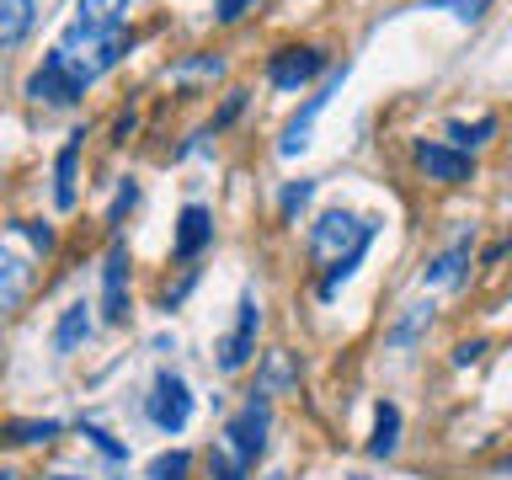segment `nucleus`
Returning <instances> with one entry per match:
<instances>
[{
	"label": "nucleus",
	"mask_w": 512,
	"mask_h": 480,
	"mask_svg": "<svg viewBox=\"0 0 512 480\" xmlns=\"http://www.w3.org/2000/svg\"><path fill=\"white\" fill-rule=\"evenodd\" d=\"M288 384H299L294 358H288V352H267L262 379H256V395H278V390H288Z\"/></svg>",
	"instance_id": "nucleus-18"
},
{
	"label": "nucleus",
	"mask_w": 512,
	"mask_h": 480,
	"mask_svg": "<svg viewBox=\"0 0 512 480\" xmlns=\"http://www.w3.org/2000/svg\"><path fill=\"white\" fill-rule=\"evenodd\" d=\"M208 475H214V480H246V464L214 448V454H208Z\"/></svg>",
	"instance_id": "nucleus-26"
},
{
	"label": "nucleus",
	"mask_w": 512,
	"mask_h": 480,
	"mask_svg": "<svg viewBox=\"0 0 512 480\" xmlns=\"http://www.w3.org/2000/svg\"><path fill=\"white\" fill-rule=\"evenodd\" d=\"M480 352H486V342H464V347H454V363L470 368V363H480Z\"/></svg>",
	"instance_id": "nucleus-33"
},
{
	"label": "nucleus",
	"mask_w": 512,
	"mask_h": 480,
	"mask_svg": "<svg viewBox=\"0 0 512 480\" xmlns=\"http://www.w3.org/2000/svg\"><path fill=\"white\" fill-rule=\"evenodd\" d=\"M240 107H246V91H235L230 102H224V107L214 112V128H224V123H235V118H240Z\"/></svg>",
	"instance_id": "nucleus-32"
},
{
	"label": "nucleus",
	"mask_w": 512,
	"mask_h": 480,
	"mask_svg": "<svg viewBox=\"0 0 512 480\" xmlns=\"http://www.w3.org/2000/svg\"><path fill=\"white\" fill-rule=\"evenodd\" d=\"M80 139L86 134H70L64 139V150L54 160V203L59 208H75V160H80Z\"/></svg>",
	"instance_id": "nucleus-16"
},
{
	"label": "nucleus",
	"mask_w": 512,
	"mask_h": 480,
	"mask_svg": "<svg viewBox=\"0 0 512 480\" xmlns=\"http://www.w3.org/2000/svg\"><path fill=\"white\" fill-rule=\"evenodd\" d=\"M267 432H272V406H267V395H256V390H251L246 406H240V411L230 416V422H224L230 454H235L240 464H246V470L267 454Z\"/></svg>",
	"instance_id": "nucleus-4"
},
{
	"label": "nucleus",
	"mask_w": 512,
	"mask_h": 480,
	"mask_svg": "<svg viewBox=\"0 0 512 480\" xmlns=\"http://www.w3.org/2000/svg\"><path fill=\"white\" fill-rule=\"evenodd\" d=\"M315 75H326V54H320V48H278V54L267 59V80L278 91H299V86H310Z\"/></svg>",
	"instance_id": "nucleus-9"
},
{
	"label": "nucleus",
	"mask_w": 512,
	"mask_h": 480,
	"mask_svg": "<svg viewBox=\"0 0 512 480\" xmlns=\"http://www.w3.org/2000/svg\"><path fill=\"white\" fill-rule=\"evenodd\" d=\"M86 438H91L96 448H102V454H107V459H128V448H123L118 438H107V432H102V427H91V422H86Z\"/></svg>",
	"instance_id": "nucleus-29"
},
{
	"label": "nucleus",
	"mask_w": 512,
	"mask_h": 480,
	"mask_svg": "<svg viewBox=\"0 0 512 480\" xmlns=\"http://www.w3.org/2000/svg\"><path fill=\"white\" fill-rule=\"evenodd\" d=\"M0 480H22V475H16V470H0Z\"/></svg>",
	"instance_id": "nucleus-34"
},
{
	"label": "nucleus",
	"mask_w": 512,
	"mask_h": 480,
	"mask_svg": "<svg viewBox=\"0 0 512 480\" xmlns=\"http://www.w3.org/2000/svg\"><path fill=\"white\" fill-rule=\"evenodd\" d=\"M102 320L107 326H123L128 320V246L118 230H112L107 256H102Z\"/></svg>",
	"instance_id": "nucleus-8"
},
{
	"label": "nucleus",
	"mask_w": 512,
	"mask_h": 480,
	"mask_svg": "<svg viewBox=\"0 0 512 480\" xmlns=\"http://www.w3.org/2000/svg\"><path fill=\"white\" fill-rule=\"evenodd\" d=\"M395 448H400V406H395V400H379V406H374V438H368V454L390 459Z\"/></svg>",
	"instance_id": "nucleus-14"
},
{
	"label": "nucleus",
	"mask_w": 512,
	"mask_h": 480,
	"mask_svg": "<svg viewBox=\"0 0 512 480\" xmlns=\"http://www.w3.org/2000/svg\"><path fill=\"white\" fill-rule=\"evenodd\" d=\"M347 480H368V475H347Z\"/></svg>",
	"instance_id": "nucleus-36"
},
{
	"label": "nucleus",
	"mask_w": 512,
	"mask_h": 480,
	"mask_svg": "<svg viewBox=\"0 0 512 480\" xmlns=\"http://www.w3.org/2000/svg\"><path fill=\"white\" fill-rule=\"evenodd\" d=\"M219 70H224V59L208 54V59H187V64H176V80H187V75H219Z\"/></svg>",
	"instance_id": "nucleus-28"
},
{
	"label": "nucleus",
	"mask_w": 512,
	"mask_h": 480,
	"mask_svg": "<svg viewBox=\"0 0 512 480\" xmlns=\"http://www.w3.org/2000/svg\"><path fill=\"white\" fill-rule=\"evenodd\" d=\"M11 438L16 443H48V438H59V422L48 416V422H11Z\"/></svg>",
	"instance_id": "nucleus-24"
},
{
	"label": "nucleus",
	"mask_w": 512,
	"mask_h": 480,
	"mask_svg": "<svg viewBox=\"0 0 512 480\" xmlns=\"http://www.w3.org/2000/svg\"><path fill=\"white\" fill-rule=\"evenodd\" d=\"M27 96H32V102H48V107H75L80 96H86V86L70 75V64H64L59 48H48L43 64L27 75Z\"/></svg>",
	"instance_id": "nucleus-5"
},
{
	"label": "nucleus",
	"mask_w": 512,
	"mask_h": 480,
	"mask_svg": "<svg viewBox=\"0 0 512 480\" xmlns=\"http://www.w3.org/2000/svg\"><path fill=\"white\" fill-rule=\"evenodd\" d=\"M427 320H432V304H411L406 320H400V326L390 331V347H411V342H416V331H422Z\"/></svg>",
	"instance_id": "nucleus-22"
},
{
	"label": "nucleus",
	"mask_w": 512,
	"mask_h": 480,
	"mask_svg": "<svg viewBox=\"0 0 512 480\" xmlns=\"http://www.w3.org/2000/svg\"><path fill=\"white\" fill-rule=\"evenodd\" d=\"M16 230H22V235L32 240V246H43V251L54 246V230H48V224H38V219H22V224H16Z\"/></svg>",
	"instance_id": "nucleus-31"
},
{
	"label": "nucleus",
	"mask_w": 512,
	"mask_h": 480,
	"mask_svg": "<svg viewBox=\"0 0 512 480\" xmlns=\"http://www.w3.org/2000/svg\"><path fill=\"white\" fill-rule=\"evenodd\" d=\"M427 6H443V11H454L459 22H480V16H486V6H491V0H427Z\"/></svg>",
	"instance_id": "nucleus-25"
},
{
	"label": "nucleus",
	"mask_w": 512,
	"mask_h": 480,
	"mask_svg": "<svg viewBox=\"0 0 512 480\" xmlns=\"http://www.w3.org/2000/svg\"><path fill=\"white\" fill-rule=\"evenodd\" d=\"M134 203H139V187H134V182H123V187H118V198H112V208H107V224H112V230H118V219H123Z\"/></svg>",
	"instance_id": "nucleus-27"
},
{
	"label": "nucleus",
	"mask_w": 512,
	"mask_h": 480,
	"mask_svg": "<svg viewBox=\"0 0 512 480\" xmlns=\"http://www.w3.org/2000/svg\"><path fill=\"white\" fill-rule=\"evenodd\" d=\"M192 390H187V379L182 374H171V368H160L155 374V384H150V400H144V416L166 432V438H176V432H187V422H192Z\"/></svg>",
	"instance_id": "nucleus-3"
},
{
	"label": "nucleus",
	"mask_w": 512,
	"mask_h": 480,
	"mask_svg": "<svg viewBox=\"0 0 512 480\" xmlns=\"http://www.w3.org/2000/svg\"><path fill=\"white\" fill-rule=\"evenodd\" d=\"M416 166H422L432 182H470L475 176V160L464 155V150H454V144H438V139H416Z\"/></svg>",
	"instance_id": "nucleus-10"
},
{
	"label": "nucleus",
	"mask_w": 512,
	"mask_h": 480,
	"mask_svg": "<svg viewBox=\"0 0 512 480\" xmlns=\"http://www.w3.org/2000/svg\"><path fill=\"white\" fill-rule=\"evenodd\" d=\"M374 235H379V219L352 214V208H326L310 224V251L320 262V299H336V288L358 272V262L374 246Z\"/></svg>",
	"instance_id": "nucleus-1"
},
{
	"label": "nucleus",
	"mask_w": 512,
	"mask_h": 480,
	"mask_svg": "<svg viewBox=\"0 0 512 480\" xmlns=\"http://www.w3.org/2000/svg\"><path fill=\"white\" fill-rule=\"evenodd\" d=\"M86 336H91V310H86V299L64 304V315H59V326H54V352H59V358H70V352L86 342Z\"/></svg>",
	"instance_id": "nucleus-13"
},
{
	"label": "nucleus",
	"mask_w": 512,
	"mask_h": 480,
	"mask_svg": "<svg viewBox=\"0 0 512 480\" xmlns=\"http://www.w3.org/2000/svg\"><path fill=\"white\" fill-rule=\"evenodd\" d=\"M128 0H75V22L86 27H123Z\"/></svg>",
	"instance_id": "nucleus-19"
},
{
	"label": "nucleus",
	"mask_w": 512,
	"mask_h": 480,
	"mask_svg": "<svg viewBox=\"0 0 512 480\" xmlns=\"http://www.w3.org/2000/svg\"><path fill=\"white\" fill-rule=\"evenodd\" d=\"M256 6H262V0H219V6H214V16H219V22H240V16H246V11H256Z\"/></svg>",
	"instance_id": "nucleus-30"
},
{
	"label": "nucleus",
	"mask_w": 512,
	"mask_h": 480,
	"mask_svg": "<svg viewBox=\"0 0 512 480\" xmlns=\"http://www.w3.org/2000/svg\"><path fill=\"white\" fill-rule=\"evenodd\" d=\"M342 80H347V64H336V70H326V86H320V91L310 96V102H304V107L294 112V118L283 123V139H278V155H283V160H294L299 150H310V128H315L320 112H326L331 96L342 91Z\"/></svg>",
	"instance_id": "nucleus-6"
},
{
	"label": "nucleus",
	"mask_w": 512,
	"mask_h": 480,
	"mask_svg": "<svg viewBox=\"0 0 512 480\" xmlns=\"http://www.w3.org/2000/svg\"><path fill=\"white\" fill-rule=\"evenodd\" d=\"M187 470H192V454H187V448H166V454L150 459L144 480H187Z\"/></svg>",
	"instance_id": "nucleus-20"
},
{
	"label": "nucleus",
	"mask_w": 512,
	"mask_h": 480,
	"mask_svg": "<svg viewBox=\"0 0 512 480\" xmlns=\"http://www.w3.org/2000/svg\"><path fill=\"white\" fill-rule=\"evenodd\" d=\"M256 331H262V304H256V294L246 288V294H240L235 331L219 342V368H224V374H240V368L256 358Z\"/></svg>",
	"instance_id": "nucleus-7"
},
{
	"label": "nucleus",
	"mask_w": 512,
	"mask_h": 480,
	"mask_svg": "<svg viewBox=\"0 0 512 480\" xmlns=\"http://www.w3.org/2000/svg\"><path fill=\"white\" fill-rule=\"evenodd\" d=\"M208 240H214V214H208L203 203H187L182 214H176L171 256H176V262H198V256L208 251Z\"/></svg>",
	"instance_id": "nucleus-11"
},
{
	"label": "nucleus",
	"mask_w": 512,
	"mask_h": 480,
	"mask_svg": "<svg viewBox=\"0 0 512 480\" xmlns=\"http://www.w3.org/2000/svg\"><path fill=\"white\" fill-rule=\"evenodd\" d=\"M464 267H470V235H459L443 256H432L422 267V288H443V283H464Z\"/></svg>",
	"instance_id": "nucleus-12"
},
{
	"label": "nucleus",
	"mask_w": 512,
	"mask_h": 480,
	"mask_svg": "<svg viewBox=\"0 0 512 480\" xmlns=\"http://www.w3.org/2000/svg\"><path fill=\"white\" fill-rule=\"evenodd\" d=\"M310 198H315V182H310V176H299V182H288V187H283L278 214H283V219H299V208L310 203Z\"/></svg>",
	"instance_id": "nucleus-23"
},
{
	"label": "nucleus",
	"mask_w": 512,
	"mask_h": 480,
	"mask_svg": "<svg viewBox=\"0 0 512 480\" xmlns=\"http://www.w3.org/2000/svg\"><path fill=\"white\" fill-rule=\"evenodd\" d=\"M38 22V6L32 0H0V48H16Z\"/></svg>",
	"instance_id": "nucleus-15"
},
{
	"label": "nucleus",
	"mask_w": 512,
	"mask_h": 480,
	"mask_svg": "<svg viewBox=\"0 0 512 480\" xmlns=\"http://www.w3.org/2000/svg\"><path fill=\"white\" fill-rule=\"evenodd\" d=\"M496 134V118H475V123H448V139H454V150L470 155L475 144H486Z\"/></svg>",
	"instance_id": "nucleus-21"
},
{
	"label": "nucleus",
	"mask_w": 512,
	"mask_h": 480,
	"mask_svg": "<svg viewBox=\"0 0 512 480\" xmlns=\"http://www.w3.org/2000/svg\"><path fill=\"white\" fill-rule=\"evenodd\" d=\"M22 294H27V262L0 246V310H16Z\"/></svg>",
	"instance_id": "nucleus-17"
},
{
	"label": "nucleus",
	"mask_w": 512,
	"mask_h": 480,
	"mask_svg": "<svg viewBox=\"0 0 512 480\" xmlns=\"http://www.w3.org/2000/svg\"><path fill=\"white\" fill-rule=\"evenodd\" d=\"M128 43H134V38H128L123 27H86V22H70L54 48L64 54V64H70V75L80 80V86H91V80H102L112 64H123Z\"/></svg>",
	"instance_id": "nucleus-2"
},
{
	"label": "nucleus",
	"mask_w": 512,
	"mask_h": 480,
	"mask_svg": "<svg viewBox=\"0 0 512 480\" xmlns=\"http://www.w3.org/2000/svg\"><path fill=\"white\" fill-rule=\"evenodd\" d=\"M48 480H80V475H48Z\"/></svg>",
	"instance_id": "nucleus-35"
}]
</instances>
